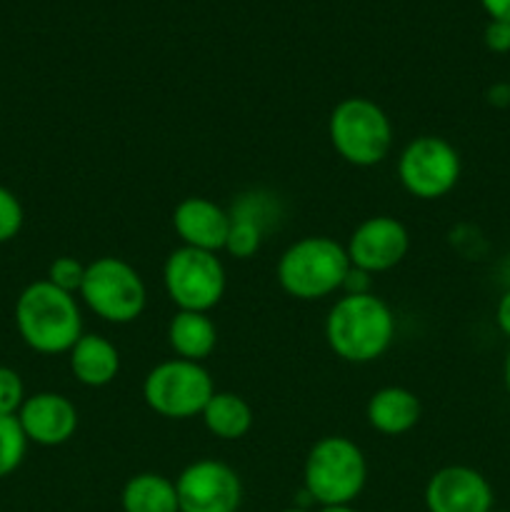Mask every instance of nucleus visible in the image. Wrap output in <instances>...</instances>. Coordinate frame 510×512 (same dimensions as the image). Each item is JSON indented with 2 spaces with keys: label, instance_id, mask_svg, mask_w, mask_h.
<instances>
[{
  "label": "nucleus",
  "instance_id": "1",
  "mask_svg": "<svg viewBox=\"0 0 510 512\" xmlns=\"http://www.w3.org/2000/svg\"><path fill=\"white\" fill-rule=\"evenodd\" d=\"M325 340L345 363H373L393 345L395 315L375 293L340 295L325 318Z\"/></svg>",
  "mask_w": 510,
  "mask_h": 512
},
{
  "label": "nucleus",
  "instance_id": "2",
  "mask_svg": "<svg viewBox=\"0 0 510 512\" xmlns=\"http://www.w3.org/2000/svg\"><path fill=\"white\" fill-rule=\"evenodd\" d=\"M15 328L30 350L60 355L83 338V315L75 295L35 280L15 300Z\"/></svg>",
  "mask_w": 510,
  "mask_h": 512
},
{
  "label": "nucleus",
  "instance_id": "3",
  "mask_svg": "<svg viewBox=\"0 0 510 512\" xmlns=\"http://www.w3.org/2000/svg\"><path fill=\"white\" fill-rule=\"evenodd\" d=\"M348 270L350 260L343 243L328 235H305L283 250L275 265V278L285 295L313 303L340 293Z\"/></svg>",
  "mask_w": 510,
  "mask_h": 512
},
{
  "label": "nucleus",
  "instance_id": "4",
  "mask_svg": "<svg viewBox=\"0 0 510 512\" xmlns=\"http://www.w3.org/2000/svg\"><path fill=\"white\" fill-rule=\"evenodd\" d=\"M368 483V460L345 435H325L303 465V490L313 505H353Z\"/></svg>",
  "mask_w": 510,
  "mask_h": 512
},
{
  "label": "nucleus",
  "instance_id": "5",
  "mask_svg": "<svg viewBox=\"0 0 510 512\" xmlns=\"http://www.w3.org/2000/svg\"><path fill=\"white\" fill-rule=\"evenodd\" d=\"M328 138L335 153L355 168H373L393 148V123L375 100L353 95L340 100L328 118Z\"/></svg>",
  "mask_w": 510,
  "mask_h": 512
},
{
  "label": "nucleus",
  "instance_id": "6",
  "mask_svg": "<svg viewBox=\"0 0 510 512\" xmlns=\"http://www.w3.org/2000/svg\"><path fill=\"white\" fill-rule=\"evenodd\" d=\"M78 295L100 320L113 325L135 323L148 305L143 275L128 260L115 255H103L88 263Z\"/></svg>",
  "mask_w": 510,
  "mask_h": 512
},
{
  "label": "nucleus",
  "instance_id": "7",
  "mask_svg": "<svg viewBox=\"0 0 510 512\" xmlns=\"http://www.w3.org/2000/svg\"><path fill=\"white\" fill-rule=\"evenodd\" d=\"M215 383L203 363L165 360L143 380V400L155 415L168 420H188L203 413L213 398Z\"/></svg>",
  "mask_w": 510,
  "mask_h": 512
},
{
  "label": "nucleus",
  "instance_id": "8",
  "mask_svg": "<svg viewBox=\"0 0 510 512\" xmlns=\"http://www.w3.org/2000/svg\"><path fill=\"white\" fill-rule=\"evenodd\" d=\"M163 285L178 310L210 313L223 300L228 275L218 253L180 245L165 258Z\"/></svg>",
  "mask_w": 510,
  "mask_h": 512
},
{
  "label": "nucleus",
  "instance_id": "9",
  "mask_svg": "<svg viewBox=\"0 0 510 512\" xmlns=\"http://www.w3.org/2000/svg\"><path fill=\"white\" fill-rule=\"evenodd\" d=\"M460 173V153L440 135H420L398 155L400 185L418 200L445 198L458 185Z\"/></svg>",
  "mask_w": 510,
  "mask_h": 512
},
{
  "label": "nucleus",
  "instance_id": "10",
  "mask_svg": "<svg viewBox=\"0 0 510 512\" xmlns=\"http://www.w3.org/2000/svg\"><path fill=\"white\" fill-rule=\"evenodd\" d=\"M175 490L180 512H238L243 503L240 475L213 458L185 465L175 478Z\"/></svg>",
  "mask_w": 510,
  "mask_h": 512
},
{
  "label": "nucleus",
  "instance_id": "11",
  "mask_svg": "<svg viewBox=\"0 0 510 512\" xmlns=\"http://www.w3.org/2000/svg\"><path fill=\"white\" fill-rule=\"evenodd\" d=\"M410 250L408 228L393 215H373L365 218L350 233L345 253L353 268L370 275L388 273L405 260Z\"/></svg>",
  "mask_w": 510,
  "mask_h": 512
},
{
  "label": "nucleus",
  "instance_id": "12",
  "mask_svg": "<svg viewBox=\"0 0 510 512\" xmlns=\"http://www.w3.org/2000/svg\"><path fill=\"white\" fill-rule=\"evenodd\" d=\"M428 512H490L495 495L488 478L468 465H445L425 485Z\"/></svg>",
  "mask_w": 510,
  "mask_h": 512
},
{
  "label": "nucleus",
  "instance_id": "13",
  "mask_svg": "<svg viewBox=\"0 0 510 512\" xmlns=\"http://www.w3.org/2000/svg\"><path fill=\"white\" fill-rule=\"evenodd\" d=\"M18 423L28 443L58 448L78 430V408L60 393H35L28 395L23 408L18 410Z\"/></svg>",
  "mask_w": 510,
  "mask_h": 512
},
{
  "label": "nucleus",
  "instance_id": "14",
  "mask_svg": "<svg viewBox=\"0 0 510 512\" xmlns=\"http://www.w3.org/2000/svg\"><path fill=\"white\" fill-rule=\"evenodd\" d=\"M173 230L180 243L195 250L223 253L230 230V215L223 205L203 195L180 200L173 210Z\"/></svg>",
  "mask_w": 510,
  "mask_h": 512
},
{
  "label": "nucleus",
  "instance_id": "15",
  "mask_svg": "<svg viewBox=\"0 0 510 512\" xmlns=\"http://www.w3.org/2000/svg\"><path fill=\"white\" fill-rule=\"evenodd\" d=\"M420 413H423V408H420L418 395L408 388H398V385L375 390L368 400V408H365L370 428L390 435V438L410 433L420 423Z\"/></svg>",
  "mask_w": 510,
  "mask_h": 512
},
{
  "label": "nucleus",
  "instance_id": "16",
  "mask_svg": "<svg viewBox=\"0 0 510 512\" xmlns=\"http://www.w3.org/2000/svg\"><path fill=\"white\" fill-rule=\"evenodd\" d=\"M70 373L85 388H105L120 373V353L108 338L83 333L68 353Z\"/></svg>",
  "mask_w": 510,
  "mask_h": 512
},
{
  "label": "nucleus",
  "instance_id": "17",
  "mask_svg": "<svg viewBox=\"0 0 510 512\" xmlns=\"http://www.w3.org/2000/svg\"><path fill=\"white\" fill-rule=\"evenodd\" d=\"M168 343L180 360L203 363L218 345V328L208 313L178 310L168 323Z\"/></svg>",
  "mask_w": 510,
  "mask_h": 512
},
{
  "label": "nucleus",
  "instance_id": "18",
  "mask_svg": "<svg viewBox=\"0 0 510 512\" xmlns=\"http://www.w3.org/2000/svg\"><path fill=\"white\" fill-rule=\"evenodd\" d=\"M205 430L220 440H240L253 428V408L248 400L230 390H215L200 413Z\"/></svg>",
  "mask_w": 510,
  "mask_h": 512
},
{
  "label": "nucleus",
  "instance_id": "19",
  "mask_svg": "<svg viewBox=\"0 0 510 512\" xmlns=\"http://www.w3.org/2000/svg\"><path fill=\"white\" fill-rule=\"evenodd\" d=\"M123 512H180L175 480L160 473H138L123 485Z\"/></svg>",
  "mask_w": 510,
  "mask_h": 512
},
{
  "label": "nucleus",
  "instance_id": "20",
  "mask_svg": "<svg viewBox=\"0 0 510 512\" xmlns=\"http://www.w3.org/2000/svg\"><path fill=\"white\" fill-rule=\"evenodd\" d=\"M230 218L248 220V223L258 225L265 235L278 225L280 220V203L273 193H265V190H248V193H240L233 200V205L228 208Z\"/></svg>",
  "mask_w": 510,
  "mask_h": 512
},
{
  "label": "nucleus",
  "instance_id": "21",
  "mask_svg": "<svg viewBox=\"0 0 510 512\" xmlns=\"http://www.w3.org/2000/svg\"><path fill=\"white\" fill-rule=\"evenodd\" d=\"M28 438L18 423V415H0V478H8L23 465Z\"/></svg>",
  "mask_w": 510,
  "mask_h": 512
},
{
  "label": "nucleus",
  "instance_id": "22",
  "mask_svg": "<svg viewBox=\"0 0 510 512\" xmlns=\"http://www.w3.org/2000/svg\"><path fill=\"white\" fill-rule=\"evenodd\" d=\"M263 240H265V233L258 228V225L248 223V220L230 218V230H228V238H225L223 250L230 255V258L248 260L258 253Z\"/></svg>",
  "mask_w": 510,
  "mask_h": 512
},
{
  "label": "nucleus",
  "instance_id": "23",
  "mask_svg": "<svg viewBox=\"0 0 510 512\" xmlns=\"http://www.w3.org/2000/svg\"><path fill=\"white\" fill-rule=\"evenodd\" d=\"M85 268H88V263H80L73 255H60V258H55L53 263L48 265V278L45 280L53 283L55 288L75 295L80 293V285H83Z\"/></svg>",
  "mask_w": 510,
  "mask_h": 512
},
{
  "label": "nucleus",
  "instance_id": "24",
  "mask_svg": "<svg viewBox=\"0 0 510 512\" xmlns=\"http://www.w3.org/2000/svg\"><path fill=\"white\" fill-rule=\"evenodd\" d=\"M23 223H25V213L18 195H15L13 190L0 185V245L18 238V233L23 230Z\"/></svg>",
  "mask_w": 510,
  "mask_h": 512
},
{
  "label": "nucleus",
  "instance_id": "25",
  "mask_svg": "<svg viewBox=\"0 0 510 512\" xmlns=\"http://www.w3.org/2000/svg\"><path fill=\"white\" fill-rule=\"evenodd\" d=\"M25 385L23 378L13 368L0 365V415H18L25 403Z\"/></svg>",
  "mask_w": 510,
  "mask_h": 512
},
{
  "label": "nucleus",
  "instance_id": "26",
  "mask_svg": "<svg viewBox=\"0 0 510 512\" xmlns=\"http://www.w3.org/2000/svg\"><path fill=\"white\" fill-rule=\"evenodd\" d=\"M483 43L490 53H510V23L488 20L483 30Z\"/></svg>",
  "mask_w": 510,
  "mask_h": 512
},
{
  "label": "nucleus",
  "instance_id": "27",
  "mask_svg": "<svg viewBox=\"0 0 510 512\" xmlns=\"http://www.w3.org/2000/svg\"><path fill=\"white\" fill-rule=\"evenodd\" d=\"M370 285H373V275L350 265V270H348V275H345L340 293H343V295H368V293H373V290H370Z\"/></svg>",
  "mask_w": 510,
  "mask_h": 512
},
{
  "label": "nucleus",
  "instance_id": "28",
  "mask_svg": "<svg viewBox=\"0 0 510 512\" xmlns=\"http://www.w3.org/2000/svg\"><path fill=\"white\" fill-rule=\"evenodd\" d=\"M495 323H498L500 333L505 338H510V288L505 290L503 298L498 300V308H495Z\"/></svg>",
  "mask_w": 510,
  "mask_h": 512
},
{
  "label": "nucleus",
  "instance_id": "29",
  "mask_svg": "<svg viewBox=\"0 0 510 512\" xmlns=\"http://www.w3.org/2000/svg\"><path fill=\"white\" fill-rule=\"evenodd\" d=\"M483 10L490 20H503L510 23V0H480Z\"/></svg>",
  "mask_w": 510,
  "mask_h": 512
},
{
  "label": "nucleus",
  "instance_id": "30",
  "mask_svg": "<svg viewBox=\"0 0 510 512\" xmlns=\"http://www.w3.org/2000/svg\"><path fill=\"white\" fill-rule=\"evenodd\" d=\"M318 512H358L353 505H328V508H320Z\"/></svg>",
  "mask_w": 510,
  "mask_h": 512
},
{
  "label": "nucleus",
  "instance_id": "31",
  "mask_svg": "<svg viewBox=\"0 0 510 512\" xmlns=\"http://www.w3.org/2000/svg\"><path fill=\"white\" fill-rule=\"evenodd\" d=\"M503 378H505V388H508V393H510V350H508V355H505V365H503Z\"/></svg>",
  "mask_w": 510,
  "mask_h": 512
},
{
  "label": "nucleus",
  "instance_id": "32",
  "mask_svg": "<svg viewBox=\"0 0 510 512\" xmlns=\"http://www.w3.org/2000/svg\"><path fill=\"white\" fill-rule=\"evenodd\" d=\"M280 512H310L308 508H298V505H293V508H285V510H280Z\"/></svg>",
  "mask_w": 510,
  "mask_h": 512
},
{
  "label": "nucleus",
  "instance_id": "33",
  "mask_svg": "<svg viewBox=\"0 0 510 512\" xmlns=\"http://www.w3.org/2000/svg\"><path fill=\"white\" fill-rule=\"evenodd\" d=\"M490 512H503V510H490Z\"/></svg>",
  "mask_w": 510,
  "mask_h": 512
},
{
  "label": "nucleus",
  "instance_id": "34",
  "mask_svg": "<svg viewBox=\"0 0 510 512\" xmlns=\"http://www.w3.org/2000/svg\"><path fill=\"white\" fill-rule=\"evenodd\" d=\"M508 90H510V80H508Z\"/></svg>",
  "mask_w": 510,
  "mask_h": 512
},
{
  "label": "nucleus",
  "instance_id": "35",
  "mask_svg": "<svg viewBox=\"0 0 510 512\" xmlns=\"http://www.w3.org/2000/svg\"><path fill=\"white\" fill-rule=\"evenodd\" d=\"M508 265H510V260H508Z\"/></svg>",
  "mask_w": 510,
  "mask_h": 512
}]
</instances>
